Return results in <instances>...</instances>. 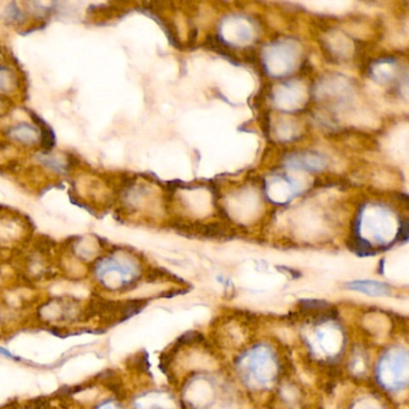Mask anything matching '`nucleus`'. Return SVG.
<instances>
[{
	"instance_id": "2",
	"label": "nucleus",
	"mask_w": 409,
	"mask_h": 409,
	"mask_svg": "<svg viewBox=\"0 0 409 409\" xmlns=\"http://www.w3.org/2000/svg\"><path fill=\"white\" fill-rule=\"evenodd\" d=\"M288 165L305 171H318L324 167V159L316 154H300L291 157Z\"/></svg>"
},
{
	"instance_id": "4",
	"label": "nucleus",
	"mask_w": 409,
	"mask_h": 409,
	"mask_svg": "<svg viewBox=\"0 0 409 409\" xmlns=\"http://www.w3.org/2000/svg\"><path fill=\"white\" fill-rule=\"evenodd\" d=\"M98 408L100 409H119V407H118V406H116V404H113L112 402H106V404H103V406H101V407H98Z\"/></svg>"
},
{
	"instance_id": "3",
	"label": "nucleus",
	"mask_w": 409,
	"mask_h": 409,
	"mask_svg": "<svg viewBox=\"0 0 409 409\" xmlns=\"http://www.w3.org/2000/svg\"><path fill=\"white\" fill-rule=\"evenodd\" d=\"M12 137L16 138L18 142H25V143H34L36 140V132L34 129L30 127H25V125H20V127H14L11 130Z\"/></svg>"
},
{
	"instance_id": "1",
	"label": "nucleus",
	"mask_w": 409,
	"mask_h": 409,
	"mask_svg": "<svg viewBox=\"0 0 409 409\" xmlns=\"http://www.w3.org/2000/svg\"><path fill=\"white\" fill-rule=\"evenodd\" d=\"M347 287L352 291L364 293L371 297H385L390 295V288L385 283L378 282V281H353L347 285Z\"/></svg>"
}]
</instances>
